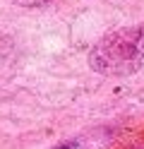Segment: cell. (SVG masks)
<instances>
[{"mask_svg":"<svg viewBox=\"0 0 144 149\" xmlns=\"http://www.w3.org/2000/svg\"><path fill=\"white\" fill-rule=\"evenodd\" d=\"M144 65V22L106 34L89 51V68L106 77H130Z\"/></svg>","mask_w":144,"mask_h":149,"instance_id":"cell-1","label":"cell"},{"mask_svg":"<svg viewBox=\"0 0 144 149\" xmlns=\"http://www.w3.org/2000/svg\"><path fill=\"white\" fill-rule=\"evenodd\" d=\"M53 149H111V132H82Z\"/></svg>","mask_w":144,"mask_h":149,"instance_id":"cell-2","label":"cell"}]
</instances>
